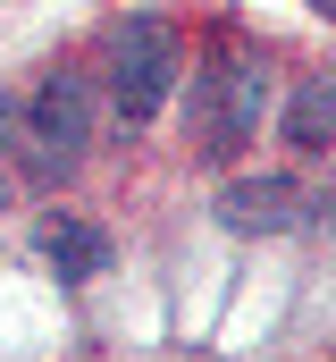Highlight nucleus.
<instances>
[{"label": "nucleus", "instance_id": "obj_9", "mask_svg": "<svg viewBox=\"0 0 336 362\" xmlns=\"http://www.w3.org/2000/svg\"><path fill=\"white\" fill-rule=\"evenodd\" d=\"M311 8H320V17H336V0H311Z\"/></svg>", "mask_w": 336, "mask_h": 362}, {"label": "nucleus", "instance_id": "obj_3", "mask_svg": "<svg viewBox=\"0 0 336 362\" xmlns=\"http://www.w3.org/2000/svg\"><path fill=\"white\" fill-rule=\"evenodd\" d=\"M17 118H25V177L34 185L76 177L84 144H92V85L84 76H42Z\"/></svg>", "mask_w": 336, "mask_h": 362}, {"label": "nucleus", "instance_id": "obj_6", "mask_svg": "<svg viewBox=\"0 0 336 362\" xmlns=\"http://www.w3.org/2000/svg\"><path fill=\"white\" fill-rule=\"evenodd\" d=\"M286 144L294 152H328L336 144V76H303L286 101Z\"/></svg>", "mask_w": 336, "mask_h": 362}, {"label": "nucleus", "instance_id": "obj_7", "mask_svg": "<svg viewBox=\"0 0 336 362\" xmlns=\"http://www.w3.org/2000/svg\"><path fill=\"white\" fill-rule=\"evenodd\" d=\"M17 144V93H0V152Z\"/></svg>", "mask_w": 336, "mask_h": 362}, {"label": "nucleus", "instance_id": "obj_10", "mask_svg": "<svg viewBox=\"0 0 336 362\" xmlns=\"http://www.w3.org/2000/svg\"><path fill=\"white\" fill-rule=\"evenodd\" d=\"M0 211H8V185H0Z\"/></svg>", "mask_w": 336, "mask_h": 362}, {"label": "nucleus", "instance_id": "obj_5", "mask_svg": "<svg viewBox=\"0 0 336 362\" xmlns=\"http://www.w3.org/2000/svg\"><path fill=\"white\" fill-rule=\"evenodd\" d=\"M42 262L68 278V286H92V278L109 270V236L76 219V211H59V219H42Z\"/></svg>", "mask_w": 336, "mask_h": 362}, {"label": "nucleus", "instance_id": "obj_1", "mask_svg": "<svg viewBox=\"0 0 336 362\" xmlns=\"http://www.w3.org/2000/svg\"><path fill=\"white\" fill-rule=\"evenodd\" d=\"M269 118V68L260 51H219L210 68H193V127H202V152L227 160L244 152Z\"/></svg>", "mask_w": 336, "mask_h": 362}, {"label": "nucleus", "instance_id": "obj_8", "mask_svg": "<svg viewBox=\"0 0 336 362\" xmlns=\"http://www.w3.org/2000/svg\"><path fill=\"white\" fill-rule=\"evenodd\" d=\"M311 211H328V219H336V169H328V194H320V202H311Z\"/></svg>", "mask_w": 336, "mask_h": 362}, {"label": "nucleus", "instance_id": "obj_4", "mask_svg": "<svg viewBox=\"0 0 336 362\" xmlns=\"http://www.w3.org/2000/svg\"><path fill=\"white\" fill-rule=\"evenodd\" d=\"M219 219H227L236 236H286V228L311 219V194L294 177H236L219 194Z\"/></svg>", "mask_w": 336, "mask_h": 362}, {"label": "nucleus", "instance_id": "obj_2", "mask_svg": "<svg viewBox=\"0 0 336 362\" xmlns=\"http://www.w3.org/2000/svg\"><path fill=\"white\" fill-rule=\"evenodd\" d=\"M185 76V42L168 17H126L118 34V68H109V101H118V127H152L168 110V93Z\"/></svg>", "mask_w": 336, "mask_h": 362}]
</instances>
